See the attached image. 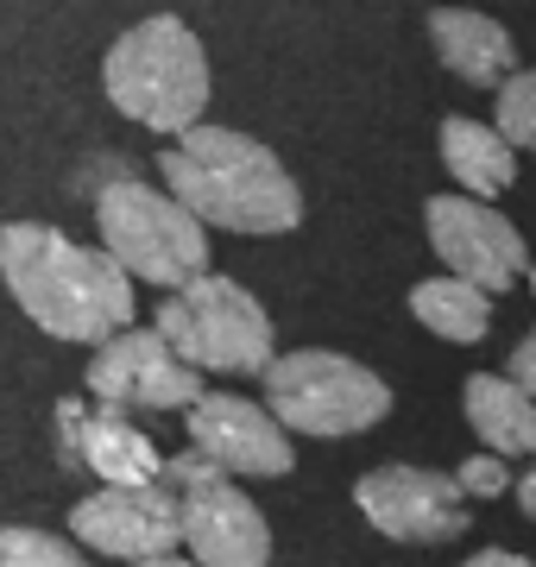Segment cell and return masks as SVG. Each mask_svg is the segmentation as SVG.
<instances>
[{"label":"cell","mask_w":536,"mask_h":567,"mask_svg":"<svg viewBox=\"0 0 536 567\" xmlns=\"http://www.w3.org/2000/svg\"><path fill=\"white\" fill-rule=\"evenodd\" d=\"M0 278L7 297L58 341L102 347L133 328V278L102 246H76L51 221L0 227Z\"/></svg>","instance_id":"6da1fadb"},{"label":"cell","mask_w":536,"mask_h":567,"mask_svg":"<svg viewBox=\"0 0 536 567\" xmlns=\"http://www.w3.org/2000/svg\"><path fill=\"white\" fill-rule=\"evenodd\" d=\"M158 177L177 208L227 234H290L303 227V189L285 158L234 126H189L158 152Z\"/></svg>","instance_id":"7a4b0ae2"},{"label":"cell","mask_w":536,"mask_h":567,"mask_svg":"<svg viewBox=\"0 0 536 567\" xmlns=\"http://www.w3.org/2000/svg\"><path fill=\"white\" fill-rule=\"evenodd\" d=\"M102 89L133 126L152 133H189L203 126L208 107V51L177 13H152V20L126 25L102 58Z\"/></svg>","instance_id":"3957f363"},{"label":"cell","mask_w":536,"mask_h":567,"mask_svg":"<svg viewBox=\"0 0 536 567\" xmlns=\"http://www.w3.org/2000/svg\"><path fill=\"white\" fill-rule=\"evenodd\" d=\"M392 410V385L372 372V365L329 353V347H297V353H271L266 365V416L278 429L297 435H367L385 423Z\"/></svg>","instance_id":"277c9868"},{"label":"cell","mask_w":536,"mask_h":567,"mask_svg":"<svg viewBox=\"0 0 536 567\" xmlns=\"http://www.w3.org/2000/svg\"><path fill=\"white\" fill-rule=\"evenodd\" d=\"M95 227H102L107 259L121 265L126 278L165 284V297L208 271V227L140 177H114L95 196Z\"/></svg>","instance_id":"5b68a950"},{"label":"cell","mask_w":536,"mask_h":567,"mask_svg":"<svg viewBox=\"0 0 536 567\" xmlns=\"http://www.w3.org/2000/svg\"><path fill=\"white\" fill-rule=\"evenodd\" d=\"M158 341L189 365V372H266L271 365V316L266 303L240 290L234 278H189L158 303Z\"/></svg>","instance_id":"8992f818"},{"label":"cell","mask_w":536,"mask_h":567,"mask_svg":"<svg viewBox=\"0 0 536 567\" xmlns=\"http://www.w3.org/2000/svg\"><path fill=\"white\" fill-rule=\"evenodd\" d=\"M423 227H430L435 259L449 265V278L474 284V290H512L524 271H530V246L493 203H474V196H430L423 208Z\"/></svg>","instance_id":"52a82bcc"},{"label":"cell","mask_w":536,"mask_h":567,"mask_svg":"<svg viewBox=\"0 0 536 567\" xmlns=\"http://www.w3.org/2000/svg\"><path fill=\"white\" fill-rule=\"evenodd\" d=\"M353 505L367 517L379 536H392V543H454L461 529H467V505H461V486H454V473H435V466H372L360 473V486H353Z\"/></svg>","instance_id":"ba28073f"},{"label":"cell","mask_w":536,"mask_h":567,"mask_svg":"<svg viewBox=\"0 0 536 567\" xmlns=\"http://www.w3.org/2000/svg\"><path fill=\"white\" fill-rule=\"evenodd\" d=\"M89 391L102 410H189L203 398V372H189L152 328H121L114 341L95 347L89 360Z\"/></svg>","instance_id":"9c48e42d"},{"label":"cell","mask_w":536,"mask_h":567,"mask_svg":"<svg viewBox=\"0 0 536 567\" xmlns=\"http://www.w3.org/2000/svg\"><path fill=\"white\" fill-rule=\"evenodd\" d=\"M189 416V447L203 454L208 466H221L227 480H285L297 454H290V435L266 416V404L252 398H234V391H203Z\"/></svg>","instance_id":"30bf717a"},{"label":"cell","mask_w":536,"mask_h":567,"mask_svg":"<svg viewBox=\"0 0 536 567\" xmlns=\"http://www.w3.org/2000/svg\"><path fill=\"white\" fill-rule=\"evenodd\" d=\"M76 543L114 561H152V555H177L184 529H177V498L165 486H102L70 505Z\"/></svg>","instance_id":"8fae6325"},{"label":"cell","mask_w":536,"mask_h":567,"mask_svg":"<svg viewBox=\"0 0 536 567\" xmlns=\"http://www.w3.org/2000/svg\"><path fill=\"white\" fill-rule=\"evenodd\" d=\"M177 498V529L196 567H271V529L266 511L252 505L234 480L171 492Z\"/></svg>","instance_id":"7c38bea8"},{"label":"cell","mask_w":536,"mask_h":567,"mask_svg":"<svg viewBox=\"0 0 536 567\" xmlns=\"http://www.w3.org/2000/svg\"><path fill=\"white\" fill-rule=\"evenodd\" d=\"M58 435H63V461L89 466L95 480L107 486H165V454L152 447L145 429H133L121 410H89L76 398H63L58 404Z\"/></svg>","instance_id":"4fadbf2b"},{"label":"cell","mask_w":536,"mask_h":567,"mask_svg":"<svg viewBox=\"0 0 536 567\" xmlns=\"http://www.w3.org/2000/svg\"><path fill=\"white\" fill-rule=\"evenodd\" d=\"M430 44H435V58H442V70H454L474 89H498L505 76H517V39L493 13H480V7H435Z\"/></svg>","instance_id":"5bb4252c"},{"label":"cell","mask_w":536,"mask_h":567,"mask_svg":"<svg viewBox=\"0 0 536 567\" xmlns=\"http://www.w3.org/2000/svg\"><path fill=\"white\" fill-rule=\"evenodd\" d=\"M442 164H449V177L461 183V196H474V203H493L517 183V152L498 140L486 121H467V114H449L442 121Z\"/></svg>","instance_id":"9a60e30c"},{"label":"cell","mask_w":536,"mask_h":567,"mask_svg":"<svg viewBox=\"0 0 536 567\" xmlns=\"http://www.w3.org/2000/svg\"><path fill=\"white\" fill-rule=\"evenodd\" d=\"M461 404H467V429L486 442V454H498V461L536 454V404L505 372H474Z\"/></svg>","instance_id":"2e32d148"},{"label":"cell","mask_w":536,"mask_h":567,"mask_svg":"<svg viewBox=\"0 0 536 567\" xmlns=\"http://www.w3.org/2000/svg\"><path fill=\"white\" fill-rule=\"evenodd\" d=\"M411 316L430 328V334H442V341L474 347V341H486V328H493V297L474 290V284H461V278H430V284L411 290Z\"/></svg>","instance_id":"e0dca14e"},{"label":"cell","mask_w":536,"mask_h":567,"mask_svg":"<svg viewBox=\"0 0 536 567\" xmlns=\"http://www.w3.org/2000/svg\"><path fill=\"white\" fill-rule=\"evenodd\" d=\"M0 567H89L83 548L58 536V529H25V524H0Z\"/></svg>","instance_id":"ac0fdd59"},{"label":"cell","mask_w":536,"mask_h":567,"mask_svg":"<svg viewBox=\"0 0 536 567\" xmlns=\"http://www.w3.org/2000/svg\"><path fill=\"white\" fill-rule=\"evenodd\" d=\"M493 133L512 145V152H536V70H517V76L498 82Z\"/></svg>","instance_id":"d6986e66"},{"label":"cell","mask_w":536,"mask_h":567,"mask_svg":"<svg viewBox=\"0 0 536 567\" xmlns=\"http://www.w3.org/2000/svg\"><path fill=\"white\" fill-rule=\"evenodd\" d=\"M454 486H461V498H505V486H512V466L498 461V454H474V461H461Z\"/></svg>","instance_id":"ffe728a7"},{"label":"cell","mask_w":536,"mask_h":567,"mask_svg":"<svg viewBox=\"0 0 536 567\" xmlns=\"http://www.w3.org/2000/svg\"><path fill=\"white\" fill-rule=\"evenodd\" d=\"M505 379H512V385H517V391H524V398L536 404V328L524 334V341H517L512 365H505Z\"/></svg>","instance_id":"44dd1931"},{"label":"cell","mask_w":536,"mask_h":567,"mask_svg":"<svg viewBox=\"0 0 536 567\" xmlns=\"http://www.w3.org/2000/svg\"><path fill=\"white\" fill-rule=\"evenodd\" d=\"M461 567H536V561H524V555H512V548H480V555H467Z\"/></svg>","instance_id":"7402d4cb"},{"label":"cell","mask_w":536,"mask_h":567,"mask_svg":"<svg viewBox=\"0 0 536 567\" xmlns=\"http://www.w3.org/2000/svg\"><path fill=\"white\" fill-rule=\"evenodd\" d=\"M512 486H517V505H524V517H536V466H530V473H517Z\"/></svg>","instance_id":"603a6c76"},{"label":"cell","mask_w":536,"mask_h":567,"mask_svg":"<svg viewBox=\"0 0 536 567\" xmlns=\"http://www.w3.org/2000/svg\"><path fill=\"white\" fill-rule=\"evenodd\" d=\"M133 567H196L189 555H152V561H133Z\"/></svg>","instance_id":"cb8c5ba5"},{"label":"cell","mask_w":536,"mask_h":567,"mask_svg":"<svg viewBox=\"0 0 536 567\" xmlns=\"http://www.w3.org/2000/svg\"><path fill=\"white\" fill-rule=\"evenodd\" d=\"M530 290H536V259H530Z\"/></svg>","instance_id":"d4e9b609"}]
</instances>
